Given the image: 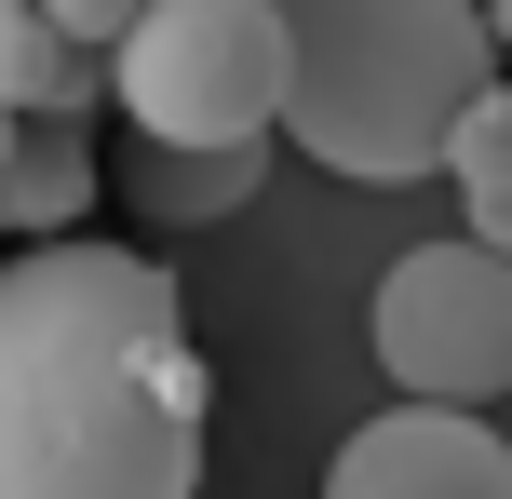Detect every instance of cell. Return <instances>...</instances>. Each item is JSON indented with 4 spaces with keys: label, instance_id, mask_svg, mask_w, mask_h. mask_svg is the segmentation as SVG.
Instances as JSON below:
<instances>
[{
    "label": "cell",
    "instance_id": "6da1fadb",
    "mask_svg": "<svg viewBox=\"0 0 512 499\" xmlns=\"http://www.w3.org/2000/svg\"><path fill=\"white\" fill-rule=\"evenodd\" d=\"M203 405L162 257L95 230L0 257V499H203Z\"/></svg>",
    "mask_w": 512,
    "mask_h": 499
},
{
    "label": "cell",
    "instance_id": "7a4b0ae2",
    "mask_svg": "<svg viewBox=\"0 0 512 499\" xmlns=\"http://www.w3.org/2000/svg\"><path fill=\"white\" fill-rule=\"evenodd\" d=\"M499 81L472 0H283V149L351 189L445 176L459 108Z\"/></svg>",
    "mask_w": 512,
    "mask_h": 499
},
{
    "label": "cell",
    "instance_id": "3957f363",
    "mask_svg": "<svg viewBox=\"0 0 512 499\" xmlns=\"http://www.w3.org/2000/svg\"><path fill=\"white\" fill-rule=\"evenodd\" d=\"M108 108L149 149L283 135V0H149L108 41Z\"/></svg>",
    "mask_w": 512,
    "mask_h": 499
},
{
    "label": "cell",
    "instance_id": "277c9868",
    "mask_svg": "<svg viewBox=\"0 0 512 499\" xmlns=\"http://www.w3.org/2000/svg\"><path fill=\"white\" fill-rule=\"evenodd\" d=\"M364 338H378L391 392L418 405H499L512 392V257L472 230L445 243H405L364 297Z\"/></svg>",
    "mask_w": 512,
    "mask_h": 499
},
{
    "label": "cell",
    "instance_id": "5b68a950",
    "mask_svg": "<svg viewBox=\"0 0 512 499\" xmlns=\"http://www.w3.org/2000/svg\"><path fill=\"white\" fill-rule=\"evenodd\" d=\"M324 499H512V432L486 405H378L324 459Z\"/></svg>",
    "mask_w": 512,
    "mask_h": 499
},
{
    "label": "cell",
    "instance_id": "8992f818",
    "mask_svg": "<svg viewBox=\"0 0 512 499\" xmlns=\"http://www.w3.org/2000/svg\"><path fill=\"white\" fill-rule=\"evenodd\" d=\"M108 162H95V122H27L14 162H0V243H68L95 216Z\"/></svg>",
    "mask_w": 512,
    "mask_h": 499
},
{
    "label": "cell",
    "instance_id": "52a82bcc",
    "mask_svg": "<svg viewBox=\"0 0 512 499\" xmlns=\"http://www.w3.org/2000/svg\"><path fill=\"white\" fill-rule=\"evenodd\" d=\"M0 108H27V122H95L108 108V54H81L41 0H0Z\"/></svg>",
    "mask_w": 512,
    "mask_h": 499
},
{
    "label": "cell",
    "instance_id": "ba28073f",
    "mask_svg": "<svg viewBox=\"0 0 512 499\" xmlns=\"http://www.w3.org/2000/svg\"><path fill=\"white\" fill-rule=\"evenodd\" d=\"M256 189H270V135H230V149H149V135H135V203H149L162 230H216Z\"/></svg>",
    "mask_w": 512,
    "mask_h": 499
},
{
    "label": "cell",
    "instance_id": "9c48e42d",
    "mask_svg": "<svg viewBox=\"0 0 512 499\" xmlns=\"http://www.w3.org/2000/svg\"><path fill=\"white\" fill-rule=\"evenodd\" d=\"M445 189H459V203H472V189H512V68L459 108V135H445Z\"/></svg>",
    "mask_w": 512,
    "mask_h": 499
},
{
    "label": "cell",
    "instance_id": "30bf717a",
    "mask_svg": "<svg viewBox=\"0 0 512 499\" xmlns=\"http://www.w3.org/2000/svg\"><path fill=\"white\" fill-rule=\"evenodd\" d=\"M41 14H54V27H68V41H81V54H108V41H122V27H135V14H149V0H41Z\"/></svg>",
    "mask_w": 512,
    "mask_h": 499
},
{
    "label": "cell",
    "instance_id": "8fae6325",
    "mask_svg": "<svg viewBox=\"0 0 512 499\" xmlns=\"http://www.w3.org/2000/svg\"><path fill=\"white\" fill-rule=\"evenodd\" d=\"M459 230H472V243H499V257H512V189H472V203H459Z\"/></svg>",
    "mask_w": 512,
    "mask_h": 499
},
{
    "label": "cell",
    "instance_id": "7c38bea8",
    "mask_svg": "<svg viewBox=\"0 0 512 499\" xmlns=\"http://www.w3.org/2000/svg\"><path fill=\"white\" fill-rule=\"evenodd\" d=\"M472 14H486V54H512V0H472Z\"/></svg>",
    "mask_w": 512,
    "mask_h": 499
},
{
    "label": "cell",
    "instance_id": "4fadbf2b",
    "mask_svg": "<svg viewBox=\"0 0 512 499\" xmlns=\"http://www.w3.org/2000/svg\"><path fill=\"white\" fill-rule=\"evenodd\" d=\"M14 135H27V108H0V162H14Z\"/></svg>",
    "mask_w": 512,
    "mask_h": 499
},
{
    "label": "cell",
    "instance_id": "5bb4252c",
    "mask_svg": "<svg viewBox=\"0 0 512 499\" xmlns=\"http://www.w3.org/2000/svg\"><path fill=\"white\" fill-rule=\"evenodd\" d=\"M499 405H512V392H499ZM499 432H512V419H499Z\"/></svg>",
    "mask_w": 512,
    "mask_h": 499
}]
</instances>
